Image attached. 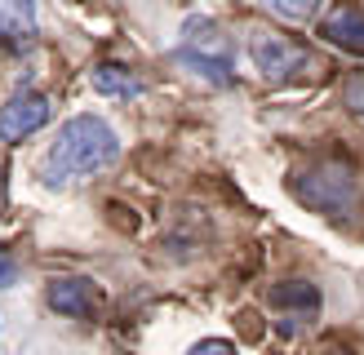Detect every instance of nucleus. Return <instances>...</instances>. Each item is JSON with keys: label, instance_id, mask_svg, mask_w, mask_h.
Wrapping results in <instances>:
<instances>
[{"label": "nucleus", "instance_id": "1", "mask_svg": "<svg viewBox=\"0 0 364 355\" xmlns=\"http://www.w3.org/2000/svg\"><path fill=\"white\" fill-rule=\"evenodd\" d=\"M120 160V138L102 116H71L58 138L49 142L45 155V182L63 187L76 182V178H94L102 169H112Z\"/></svg>", "mask_w": 364, "mask_h": 355}, {"label": "nucleus", "instance_id": "2", "mask_svg": "<svg viewBox=\"0 0 364 355\" xmlns=\"http://www.w3.org/2000/svg\"><path fill=\"white\" fill-rule=\"evenodd\" d=\"M294 195L306 209H316V213H324V218H333V222H347V218L360 213L355 173H351L347 160H338V155H324L311 169H302L294 178Z\"/></svg>", "mask_w": 364, "mask_h": 355}, {"label": "nucleus", "instance_id": "3", "mask_svg": "<svg viewBox=\"0 0 364 355\" xmlns=\"http://www.w3.org/2000/svg\"><path fill=\"white\" fill-rule=\"evenodd\" d=\"M178 62L191 67L200 80L231 84L235 45H231V36L218 27L213 18H187V23H182V40H178Z\"/></svg>", "mask_w": 364, "mask_h": 355}, {"label": "nucleus", "instance_id": "4", "mask_svg": "<svg viewBox=\"0 0 364 355\" xmlns=\"http://www.w3.org/2000/svg\"><path fill=\"white\" fill-rule=\"evenodd\" d=\"M249 58H253V67H258L267 80H289V76H298V71L311 67V49L298 45V40H289V36H280V31L253 27Z\"/></svg>", "mask_w": 364, "mask_h": 355}, {"label": "nucleus", "instance_id": "5", "mask_svg": "<svg viewBox=\"0 0 364 355\" xmlns=\"http://www.w3.org/2000/svg\"><path fill=\"white\" fill-rule=\"evenodd\" d=\"M49 98L41 94V89H18V94L0 106V138L5 142H23L31 138L36 129H45L49 124Z\"/></svg>", "mask_w": 364, "mask_h": 355}, {"label": "nucleus", "instance_id": "6", "mask_svg": "<svg viewBox=\"0 0 364 355\" xmlns=\"http://www.w3.org/2000/svg\"><path fill=\"white\" fill-rule=\"evenodd\" d=\"M45 302H49V311H58L67 320H94L102 307V293L89 275H58V280H49Z\"/></svg>", "mask_w": 364, "mask_h": 355}, {"label": "nucleus", "instance_id": "7", "mask_svg": "<svg viewBox=\"0 0 364 355\" xmlns=\"http://www.w3.org/2000/svg\"><path fill=\"white\" fill-rule=\"evenodd\" d=\"M36 27H41L36 0H0V49H27Z\"/></svg>", "mask_w": 364, "mask_h": 355}, {"label": "nucleus", "instance_id": "8", "mask_svg": "<svg viewBox=\"0 0 364 355\" xmlns=\"http://www.w3.org/2000/svg\"><path fill=\"white\" fill-rule=\"evenodd\" d=\"M320 36L338 49L347 53H364V9L351 5V0H342V5L329 9V18L320 23Z\"/></svg>", "mask_w": 364, "mask_h": 355}, {"label": "nucleus", "instance_id": "9", "mask_svg": "<svg viewBox=\"0 0 364 355\" xmlns=\"http://www.w3.org/2000/svg\"><path fill=\"white\" fill-rule=\"evenodd\" d=\"M271 307L298 324V320H311L320 311V289H316V284H306V280H284L280 289L271 293Z\"/></svg>", "mask_w": 364, "mask_h": 355}, {"label": "nucleus", "instance_id": "10", "mask_svg": "<svg viewBox=\"0 0 364 355\" xmlns=\"http://www.w3.org/2000/svg\"><path fill=\"white\" fill-rule=\"evenodd\" d=\"M94 89L102 98H116V102H124V98H138L142 94V84L129 76L124 67H116V62H102V67H94Z\"/></svg>", "mask_w": 364, "mask_h": 355}, {"label": "nucleus", "instance_id": "11", "mask_svg": "<svg viewBox=\"0 0 364 355\" xmlns=\"http://www.w3.org/2000/svg\"><path fill=\"white\" fill-rule=\"evenodd\" d=\"M271 9H276L280 18H289V23H306V18L316 13V5L320 0H267Z\"/></svg>", "mask_w": 364, "mask_h": 355}, {"label": "nucleus", "instance_id": "12", "mask_svg": "<svg viewBox=\"0 0 364 355\" xmlns=\"http://www.w3.org/2000/svg\"><path fill=\"white\" fill-rule=\"evenodd\" d=\"M347 106H351L355 116H364V71L347 80Z\"/></svg>", "mask_w": 364, "mask_h": 355}, {"label": "nucleus", "instance_id": "13", "mask_svg": "<svg viewBox=\"0 0 364 355\" xmlns=\"http://www.w3.org/2000/svg\"><path fill=\"white\" fill-rule=\"evenodd\" d=\"M14 280H18V258L9 253L5 244H0V289H9Z\"/></svg>", "mask_w": 364, "mask_h": 355}, {"label": "nucleus", "instance_id": "14", "mask_svg": "<svg viewBox=\"0 0 364 355\" xmlns=\"http://www.w3.org/2000/svg\"><path fill=\"white\" fill-rule=\"evenodd\" d=\"M187 355H235V346L223 342V337H209V342H196Z\"/></svg>", "mask_w": 364, "mask_h": 355}, {"label": "nucleus", "instance_id": "15", "mask_svg": "<svg viewBox=\"0 0 364 355\" xmlns=\"http://www.w3.org/2000/svg\"><path fill=\"white\" fill-rule=\"evenodd\" d=\"M5 204H9V182H5V169H0V213H5Z\"/></svg>", "mask_w": 364, "mask_h": 355}]
</instances>
